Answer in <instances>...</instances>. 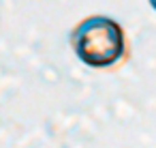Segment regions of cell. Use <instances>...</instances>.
Returning a JSON list of instances; mask_svg holds the SVG:
<instances>
[{
  "label": "cell",
  "mask_w": 156,
  "mask_h": 148,
  "mask_svg": "<svg viewBox=\"0 0 156 148\" xmlns=\"http://www.w3.org/2000/svg\"><path fill=\"white\" fill-rule=\"evenodd\" d=\"M75 56L90 69H113L128 52L124 28L107 15H90L71 32Z\"/></svg>",
  "instance_id": "6da1fadb"
},
{
  "label": "cell",
  "mask_w": 156,
  "mask_h": 148,
  "mask_svg": "<svg viewBox=\"0 0 156 148\" xmlns=\"http://www.w3.org/2000/svg\"><path fill=\"white\" fill-rule=\"evenodd\" d=\"M147 2H150V7H152V9L156 11V0H147Z\"/></svg>",
  "instance_id": "7a4b0ae2"
}]
</instances>
